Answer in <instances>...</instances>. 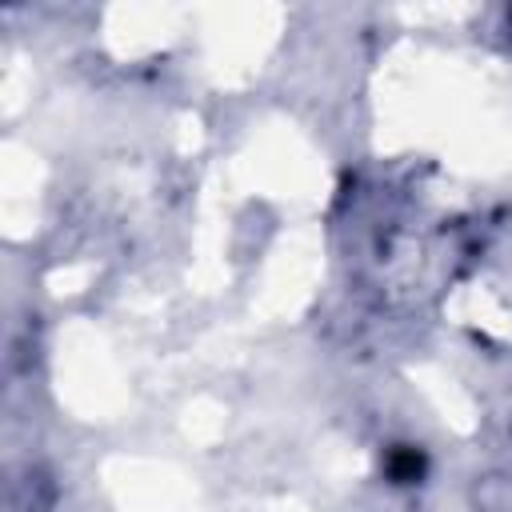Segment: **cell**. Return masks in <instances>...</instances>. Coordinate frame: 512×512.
Segmentation results:
<instances>
[{
	"instance_id": "obj_1",
	"label": "cell",
	"mask_w": 512,
	"mask_h": 512,
	"mask_svg": "<svg viewBox=\"0 0 512 512\" xmlns=\"http://www.w3.org/2000/svg\"><path fill=\"white\" fill-rule=\"evenodd\" d=\"M420 472H424V456H420L416 448H400V452L388 456V476H392V480L408 484V480H416Z\"/></svg>"
}]
</instances>
